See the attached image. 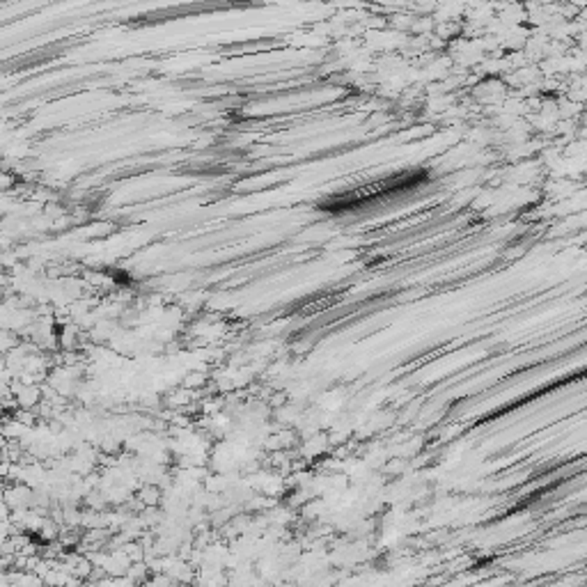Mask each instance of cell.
I'll use <instances>...</instances> for the list:
<instances>
[{"instance_id": "1", "label": "cell", "mask_w": 587, "mask_h": 587, "mask_svg": "<svg viewBox=\"0 0 587 587\" xmlns=\"http://www.w3.org/2000/svg\"><path fill=\"white\" fill-rule=\"evenodd\" d=\"M427 181L425 172H408V174H395L390 179L376 181V183H367L365 188H358L347 193V195H337V198H328L321 207L330 214H342V212H354V209H363L370 207L374 202H383V200L397 198L401 193H406L411 188L422 186Z\"/></svg>"}]
</instances>
